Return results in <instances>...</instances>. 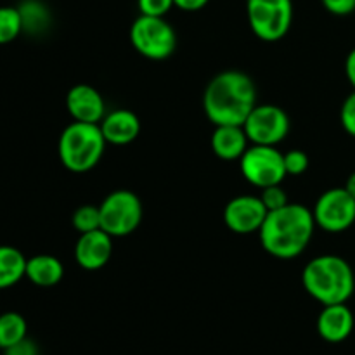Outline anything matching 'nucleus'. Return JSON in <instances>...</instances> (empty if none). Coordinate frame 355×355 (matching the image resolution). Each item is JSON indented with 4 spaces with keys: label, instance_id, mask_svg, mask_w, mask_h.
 Returning a JSON list of instances; mask_svg holds the SVG:
<instances>
[{
    "label": "nucleus",
    "instance_id": "obj_1",
    "mask_svg": "<svg viewBox=\"0 0 355 355\" xmlns=\"http://www.w3.org/2000/svg\"><path fill=\"white\" fill-rule=\"evenodd\" d=\"M257 106V87L246 73L227 69L210 80L203 94V110L217 125H243Z\"/></svg>",
    "mask_w": 355,
    "mask_h": 355
},
{
    "label": "nucleus",
    "instance_id": "obj_2",
    "mask_svg": "<svg viewBox=\"0 0 355 355\" xmlns=\"http://www.w3.org/2000/svg\"><path fill=\"white\" fill-rule=\"evenodd\" d=\"M315 220L312 210L304 205L288 203L286 207L267 214L260 227L263 250L281 260H291L304 253L314 236Z\"/></svg>",
    "mask_w": 355,
    "mask_h": 355
},
{
    "label": "nucleus",
    "instance_id": "obj_3",
    "mask_svg": "<svg viewBox=\"0 0 355 355\" xmlns=\"http://www.w3.org/2000/svg\"><path fill=\"white\" fill-rule=\"evenodd\" d=\"M302 283L321 305L347 304L355 291V274L352 266L342 257L321 255L305 266Z\"/></svg>",
    "mask_w": 355,
    "mask_h": 355
},
{
    "label": "nucleus",
    "instance_id": "obj_4",
    "mask_svg": "<svg viewBox=\"0 0 355 355\" xmlns=\"http://www.w3.org/2000/svg\"><path fill=\"white\" fill-rule=\"evenodd\" d=\"M106 144L99 125L73 121L59 137V159L69 172H89L101 162Z\"/></svg>",
    "mask_w": 355,
    "mask_h": 355
},
{
    "label": "nucleus",
    "instance_id": "obj_5",
    "mask_svg": "<svg viewBox=\"0 0 355 355\" xmlns=\"http://www.w3.org/2000/svg\"><path fill=\"white\" fill-rule=\"evenodd\" d=\"M130 42L141 55L162 61L175 52L177 33L165 17L141 14L130 26Z\"/></svg>",
    "mask_w": 355,
    "mask_h": 355
},
{
    "label": "nucleus",
    "instance_id": "obj_6",
    "mask_svg": "<svg viewBox=\"0 0 355 355\" xmlns=\"http://www.w3.org/2000/svg\"><path fill=\"white\" fill-rule=\"evenodd\" d=\"M101 229L111 238L132 234L141 225L142 203L135 193L128 189L113 191L99 205Z\"/></svg>",
    "mask_w": 355,
    "mask_h": 355
},
{
    "label": "nucleus",
    "instance_id": "obj_7",
    "mask_svg": "<svg viewBox=\"0 0 355 355\" xmlns=\"http://www.w3.org/2000/svg\"><path fill=\"white\" fill-rule=\"evenodd\" d=\"M246 12L250 28L263 42L281 40L293 23L291 0H248Z\"/></svg>",
    "mask_w": 355,
    "mask_h": 355
},
{
    "label": "nucleus",
    "instance_id": "obj_8",
    "mask_svg": "<svg viewBox=\"0 0 355 355\" xmlns=\"http://www.w3.org/2000/svg\"><path fill=\"white\" fill-rule=\"evenodd\" d=\"M239 168L243 177L259 189L277 186L288 175L284 168V155L277 151L276 146H248L245 155L239 158Z\"/></svg>",
    "mask_w": 355,
    "mask_h": 355
},
{
    "label": "nucleus",
    "instance_id": "obj_9",
    "mask_svg": "<svg viewBox=\"0 0 355 355\" xmlns=\"http://www.w3.org/2000/svg\"><path fill=\"white\" fill-rule=\"evenodd\" d=\"M243 128L252 144L277 146L290 134V116L276 104H257Z\"/></svg>",
    "mask_w": 355,
    "mask_h": 355
},
{
    "label": "nucleus",
    "instance_id": "obj_10",
    "mask_svg": "<svg viewBox=\"0 0 355 355\" xmlns=\"http://www.w3.org/2000/svg\"><path fill=\"white\" fill-rule=\"evenodd\" d=\"M312 214L322 231L343 232L355 222V198L345 187H333L318 198Z\"/></svg>",
    "mask_w": 355,
    "mask_h": 355
},
{
    "label": "nucleus",
    "instance_id": "obj_11",
    "mask_svg": "<svg viewBox=\"0 0 355 355\" xmlns=\"http://www.w3.org/2000/svg\"><path fill=\"white\" fill-rule=\"evenodd\" d=\"M269 210L260 196H236L225 205L224 222L236 234H252L259 232L266 222Z\"/></svg>",
    "mask_w": 355,
    "mask_h": 355
},
{
    "label": "nucleus",
    "instance_id": "obj_12",
    "mask_svg": "<svg viewBox=\"0 0 355 355\" xmlns=\"http://www.w3.org/2000/svg\"><path fill=\"white\" fill-rule=\"evenodd\" d=\"M113 255V238L103 229L83 232L75 245V260L82 269L99 270Z\"/></svg>",
    "mask_w": 355,
    "mask_h": 355
},
{
    "label": "nucleus",
    "instance_id": "obj_13",
    "mask_svg": "<svg viewBox=\"0 0 355 355\" xmlns=\"http://www.w3.org/2000/svg\"><path fill=\"white\" fill-rule=\"evenodd\" d=\"M66 107L75 121L99 125L106 116V103L99 90L87 83L71 87L66 96Z\"/></svg>",
    "mask_w": 355,
    "mask_h": 355
},
{
    "label": "nucleus",
    "instance_id": "obj_14",
    "mask_svg": "<svg viewBox=\"0 0 355 355\" xmlns=\"http://www.w3.org/2000/svg\"><path fill=\"white\" fill-rule=\"evenodd\" d=\"M354 314L347 304L322 305L318 318V333L324 342L342 343L352 335Z\"/></svg>",
    "mask_w": 355,
    "mask_h": 355
},
{
    "label": "nucleus",
    "instance_id": "obj_15",
    "mask_svg": "<svg viewBox=\"0 0 355 355\" xmlns=\"http://www.w3.org/2000/svg\"><path fill=\"white\" fill-rule=\"evenodd\" d=\"M107 144L125 146L134 142L141 134V120L130 110H114L106 113L99 123Z\"/></svg>",
    "mask_w": 355,
    "mask_h": 355
},
{
    "label": "nucleus",
    "instance_id": "obj_16",
    "mask_svg": "<svg viewBox=\"0 0 355 355\" xmlns=\"http://www.w3.org/2000/svg\"><path fill=\"white\" fill-rule=\"evenodd\" d=\"M248 142L243 125H217L211 135V149L225 162L241 158L248 149Z\"/></svg>",
    "mask_w": 355,
    "mask_h": 355
},
{
    "label": "nucleus",
    "instance_id": "obj_17",
    "mask_svg": "<svg viewBox=\"0 0 355 355\" xmlns=\"http://www.w3.org/2000/svg\"><path fill=\"white\" fill-rule=\"evenodd\" d=\"M62 276H64V267L58 257L35 255L26 260V277L35 286H55Z\"/></svg>",
    "mask_w": 355,
    "mask_h": 355
},
{
    "label": "nucleus",
    "instance_id": "obj_18",
    "mask_svg": "<svg viewBox=\"0 0 355 355\" xmlns=\"http://www.w3.org/2000/svg\"><path fill=\"white\" fill-rule=\"evenodd\" d=\"M26 260L14 246L0 245V290L12 288L26 277Z\"/></svg>",
    "mask_w": 355,
    "mask_h": 355
},
{
    "label": "nucleus",
    "instance_id": "obj_19",
    "mask_svg": "<svg viewBox=\"0 0 355 355\" xmlns=\"http://www.w3.org/2000/svg\"><path fill=\"white\" fill-rule=\"evenodd\" d=\"M28 336L26 319L19 312H3L0 314V350L14 345Z\"/></svg>",
    "mask_w": 355,
    "mask_h": 355
},
{
    "label": "nucleus",
    "instance_id": "obj_20",
    "mask_svg": "<svg viewBox=\"0 0 355 355\" xmlns=\"http://www.w3.org/2000/svg\"><path fill=\"white\" fill-rule=\"evenodd\" d=\"M21 19H23V31L30 33H40L49 24V10L38 0H24L19 7Z\"/></svg>",
    "mask_w": 355,
    "mask_h": 355
},
{
    "label": "nucleus",
    "instance_id": "obj_21",
    "mask_svg": "<svg viewBox=\"0 0 355 355\" xmlns=\"http://www.w3.org/2000/svg\"><path fill=\"white\" fill-rule=\"evenodd\" d=\"M23 31V19L17 7H0V45L10 44Z\"/></svg>",
    "mask_w": 355,
    "mask_h": 355
},
{
    "label": "nucleus",
    "instance_id": "obj_22",
    "mask_svg": "<svg viewBox=\"0 0 355 355\" xmlns=\"http://www.w3.org/2000/svg\"><path fill=\"white\" fill-rule=\"evenodd\" d=\"M71 220H73V227H75L80 234L101 229L99 207H94V205H83V207L76 208Z\"/></svg>",
    "mask_w": 355,
    "mask_h": 355
},
{
    "label": "nucleus",
    "instance_id": "obj_23",
    "mask_svg": "<svg viewBox=\"0 0 355 355\" xmlns=\"http://www.w3.org/2000/svg\"><path fill=\"white\" fill-rule=\"evenodd\" d=\"M260 200L263 201V205H266V208L269 211L279 210V208L286 207V205L290 203V201H288V194L284 193L281 184H277V186L263 187L262 193H260Z\"/></svg>",
    "mask_w": 355,
    "mask_h": 355
},
{
    "label": "nucleus",
    "instance_id": "obj_24",
    "mask_svg": "<svg viewBox=\"0 0 355 355\" xmlns=\"http://www.w3.org/2000/svg\"><path fill=\"white\" fill-rule=\"evenodd\" d=\"M284 168L288 175H302L309 168V156L300 149H293L284 155Z\"/></svg>",
    "mask_w": 355,
    "mask_h": 355
},
{
    "label": "nucleus",
    "instance_id": "obj_25",
    "mask_svg": "<svg viewBox=\"0 0 355 355\" xmlns=\"http://www.w3.org/2000/svg\"><path fill=\"white\" fill-rule=\"evenodd\" d=\"M137 6L141 14H144V16L165 17V14L175 3H173V0H137Z\"/></svg>",
    "mask_w": 355,
    "mask_h": 355
},
{
    "label": "nucleus",
    "instance_id": "obj_26",
    "mask_svg": "<svg viewBox=\"0 0 355 355\" xmlns=\"http://www.w3.org/2000/svg\"><path fill=\"white\" fill-rule=\"evenodd\" d=\"M340 121L347 134L355 137V90L343 101L342 110H340Z\"/></svg>",
    "mask_w": 355,
    "mask_h": 355
},
{
    "label": "nucleus",
    "instance_id": "obj_27",
    "mask_svg": "<svg viewBox=\"0 0 355 355\" xmlns=\"http://www.w3.org/2000/svg\"><path fill=\"white\" fill-rule=\"evenodd\" d=\"M324 9L335 16H349L355 12V0H321Z\"/></svg>",
    "mask_w": 355,
    "mask_h": 355
},
{
    "label": "nucleus",
    "instance_id": "obj_28",
    "mask_svg": "<svg viewBox=\"0 0 355 355\" xmlns=\"http://www.w3.org/2000/svg\"><path fill=\"white\" fill-rule=\"evenodd\" d=\"M3 355H38V347L33 340L26 336V338L19 340V342L14 343V345L7 347V349L3 350Z\"/></svg>",
    "mask_w": 355,
    "mask_h": 355
},
{
    "label": "nucleus",
    "instance_id": "obj_29",
    "mask_svg": "<svg viewBox=\"0 0 355 355\" xmlns=\"http://www.w3.org/2000/svg\"><path fill=\"white\" fill-rule=\"evenodd\" d=\"M208 2H210V0H173L175 7L187 10V12H194V10L203 9Z\"/></svg>",
    "mask_w": 355,
    "mask_h": 355
},
{
    "label": "nucleus",
    "instance_id": "obj_30",
    "mask_svg": "<svg viewBox=\"0 0 355 355\" xmlns=\"http://www.w3.org/2000/svg\"><path fill=\"white\" fill-rule=\"evenodd\" d=\"M345 75L347 78H349L350 85H352L355 90V49L349 52V55H347L345 59Z\"/></svg>",
    "mask_w": 355,
    "mask_h": 355
},
{
    "label": "nucleus",
    "instance_id": "obj_31",
    "mask_svg": "<svg viewBox=\"0 0 355 355\" xmlns=\"http://www.w3.org/2000/svg\"><path fill=\"white\" fill-rule=\"evenodd\" d=\"M345 189L349 191V193L352 194V196L355 198V172L350 173L349 179H347V182H345Z\"/></svg>",
    "mask_w": 355,
    "mask_h": 355
}]
</instances>
